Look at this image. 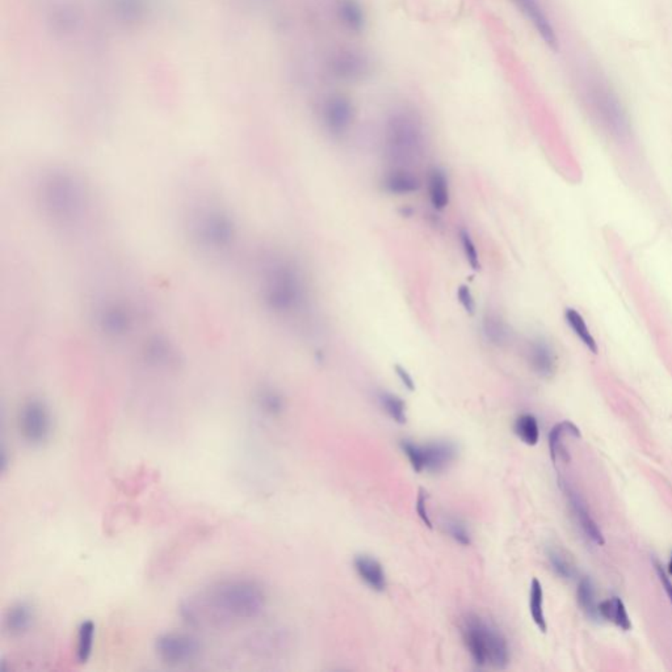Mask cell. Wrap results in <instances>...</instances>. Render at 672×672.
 I'll use <instances>...</instances> for the list:
<instances>
[{
	"mask_svg": "<svg viewBox=\"0 0 672 672\" xmlns=\"http://www.w3.org/2000/svg\"><path fill=\"white\" fill-rule=\"evenodd\" d=\"M266 603L267 596L260 584L250 579H232L183 603L180 613L190 625L222 627L235 621L256 619Z\"/></svg>",
	"mask_w": 672,
	"mask_h": 672,
	"instance_id": "1",
	"label": "cell"
},
{
	"mask_svg": "<svg viewBox=\"0 0 672 672\" xmlns=\"http://www.w3.org/2000/svg\"><path fill=\"white\" fill-rule=\"evenodd\" d=\"M461 634L469 654L478 667L504 670L510 664V646L501 629L490 620L467 615Z\"/></svg>",
	"mask_w": 672,
	"mask_h": 672,
	"instance_id": "2",
	"label": "cell"
},
{
	"mask_svg": "<svg viewBox=\"0 0 672 672\" xmlns=\"http://www.w3.org/2000/svg\"><path fill=\"white\" fill-rule=\"evenodd\" d=\"M384 141L386 155L399 167L418 161L426 146L421 117L414 110H397L386 123Z\"/></svg>",
	"mask_w": 672,
	"mask_h": 672,
	"instance_id": "3",
	"label": "cell"
},
{
	"mask_svg": "<svg viewBox=\"0 0 672 672\" xmlns=\"http://www.w3.org/2000/svg\"><path fill=\"white\" fill-rule=\"evenodd\" d=\"M401 449L416 473H441L447 470L458 456L456 444L449 440H435L426 444L404 440L401 441Z\"/></svg>",
	"mask_w": 672,
	"mask_h": 672,
	"instance_id": "4",
	"label": "cell"
},
{
	"mask_svg": "<svg viewBox=\"0 0 672 672\" xmlns=\"http://www.w3.org/2000/svg\"><path fill=\"white\" fill-rule=\"evenodd\" d=\"M18 424L21 438L33 447L44 445L52 436V415L45 404L38 401H30L21 407Z\"/></svg>",
	"mask_w": 672,
	"mask_h": 672,
	"instance_id": "5",
	"label": "cell"
},
{
	"mask_svg": "<svg viewBox=\"0 0 672 672\" xmlns=\"http://www.w3.org/2000/svg\"><path fill=\"white\" fill-rule=\"evenodd\" d=\"M155 651L164 664L176 666L196 659L201 651V644L196 637L171 632L156 639Z\"/></svg>",
	"mask_w": 672,
	"mask_h": 672,
	"instance_id": "6",
	"label": "cell"
},
{
	"mask_svg": "<svg viewBox=\"0 0 672 672\" xmlns=\"http://www.w3.org/2000/svg\"><path fill=\"white\" fill-rule=\"evenodd\" d=\"M321 115L327 132L339 137L350 130L355 118V108L348 98L343 95H331L324 100Z\"/></svg>",
	"mask_w": 672,
	"mask_h": 672,
	"instance_id": "7",
	"label": "cell"
},
{
	"mask_svg": "<svg viewBox=\"0 0 672 672\" xmlns=\"http://www.w3.org/2000/svg\"><path fill=\"white\" fill-rule=\"evenodd\" d=\"M330 67L336 78L346 81H363L370 72V62L367 55L353 50H343L335 54Z\"/></svg>",
	"mask_w": 672,
	"mask_h": 672,
	"instance_id": "8",
	"label": "cell"
},
{
	"mask_svg": "<svg viewBox=\"0 0 672 672\" xmlns=\"http://www.w3.org/2000/svg\"><path fill=\"white\" fill-rule=\"evenodd\" d=\"M590 98L596 112L600 113L601 117L605 118L608 124L620 129L624 126L625 116L622 113L621 104L617 98L610 92V89L601 83H595L590 89Z\"/></svg>",
	"mask_w": 672,
	"mask_h": 672,
	"instance_id": "9",
	"label": "cell"
},
{
	"mask_svg": "<svg viewBox=\"0 0 672 672\" xmlns=\"http://www.w3.org/2000/svg\"><path fill=\"white\" fill-rule=\"evenodd\" d=\"M353 567L360 579L367 584L370 590L376 592L385 591L387 587L384 566L375 557L359 554L353 559Z\"/></svg>",
	"mask_w": 672,
	"mask_h": 672,
	"instance_id": "10",
	"label": "cell"
},
{
	"mask_svg": "<svg viewBox=\"0 0 672 672\" xmlns=\"http://www.w3.org/2000/svg\"><path fill=\"white\" fill-rule=\"evenodd\" d=\"M562 487H564V491L566 493V496L570 502V506L573 508L574 515L575 518L578 520L581 528L584 530V533L591 538L592 541L598 545H604V537H603V533H601L600 528L599 525L596 524V521L592 519L590 512L587 511V507H586V503L583 502L582 498L578 495V494L573 491L567 484L562 482Z\"/></svg>",
	"mask_w": 672,
	"mask_h": 672,
	"instance_id": "11",
	"label": "cell"
},
{
	"mask_svg": "<svg viewBox=\"0 0 672 672\" xmlns=\"http://www.w3.org/2000/svg\"><path fill=\"white\" fill-rule=\"evenodd\" d=\"M529 364L538 376H553L556 373L557 358L550 344L542 339L532 341L529 346Z\"/></svg>",
	"mask_w": 672,
	"mask_h": 672,
	"instance_id": "12",
	"label": "cell"
},
{
	"mask_svg": "<svg viewBox=\"0 0 672 672\" xmlns=\"http://www.w3.org/2000/svg\"><path fill=\"white\" fill-rule=\"evenodd\" d=\"M335 13L343 28L352 33H361L365 29L367 16L359 0H336Z\"/></svg>",
	"mask_w": 672,
	"mask_h": 672,
	"instance_id": "13",
	"label": "cell"
},
{
	"mask_svg": "<svg viewBox=\"0 0 672 672\" xmlns=\"http://www.w3.org/2000/svg\"><path fill=\"white\" fill-rule=\"evenodd\" d=\"M518 3L523 13L528 18L533 27L537 29L540 36L547 42V45L553 49L557 47V37L554 29L550 25L542 8L540 7L537 0H515Z\"/></svg>",
	"mask_w": 672,
	"mask_h": 672,
	"instance_id": "14",
	"label": "cell"
},
{
	"mask_svg": "<svg viewBox=\"0 0 672 672\" xmlns=\"http://www.w3.org/2000/svg\"><path fill=\"white\" fill-rule=\"evenodd\" d=\"M382 186L386 192L392 195L404 196V195L415 193L418 189L421 188V181L413 172L406 170L404 167H397L394 170L386 173Z\"/></svg>",
	"mask_w": 672,
	"mask_h": 672,
	"instance_id": "15",
	"label": "cell"
},
{
	"mask_svg": "<svg viewBox=\"0 0 672 672\" xmlns=\"http://www.w3.org/2000/svg\"><path fill=\"white\" fill-rule=\"evenodd\" d=\"M35 612L27 603L13 604L4 615V629L11 636H23L33 625Z\"/></svg>",
	"mask_w": 672,
	"mask_h": 672,
	"instance_id": "16",
	"label": "cell"
},
{
	"mask_svg": "<svg viewBox=\"0 0 672 672\" xmlns=\"http://www.w3.org/2000/svg\"><path fill=\"white\" fill-rule=\"evenodd\" d=\"M566 435H571L574 438H581V431L571 421H565L558 423L549 433V450H550L552 461L554 464H557L559 458L565 462L569 461V455L562 443V439Z\"/></svg>",
	"mask_w": 672,
	"mask_h": 672,
	"instance_id": "17",
	"label": "cell"
},
{
	"mask_svg": "<svg viewBox=\"0 0 672 672\" xmlns=\"http://www.w3.org/2000/svg\"><path fill=\"white\" fill-rule=\"evenodd\" d=\"M428 196L431 204L436 210H443L448 207L449 186L445 173L439 169L430 171L428 175Z\"/></svg>",
	"mask_w": 672,
	"mask_h": 672,
	"instance_id": "18",
	"label": "cell"
},
{
	"mask_svg": "<svg viewBox=\"0 0 672 672\" xmlns=\"http://www.w3.org/2000/svg\"><path fill=\"white\" fill-rule=\"evenodd\" d=\"M599 613H600V617L608 620L625 632L632 629V621L627 615V608L619 598H610L608 600L600 603Z\"/></svg>",
	"mask_w": 672,
	"mask_h": 672,
	"instance_id": "19",
	"label": "cell"
},
{
	"mask_svg": "<svg viewBox=\"0 0 672 672\" xmlns=\"http://www.w3.org/2000/svg\"><path fill=\"white\" fill-rule=\"evenodd\" d=\"M529 612L533 622L536 627L542 632L547 633V625L545 620V613H544V590L541 582L537 578H533L530 583V590H529Z\"/></svg>",
	"mask_w": 672,
	"mask_h": 672,
	"instance_id": "20",
	"label": "cell"
},
{
	"mask_svg": "<svg viewBox=\"0 0 672 672\" xmlns=\"http://www.w3.org/2000/svg\"><path fill=\"white\" fill-rule=\"evenodd\" d=\"M516 436L529 447L537 445L540 440V427L536 416L532 414H521L513 424Z\"/></svg>",
	"mask_w": 672,
	"mask_h": 672,
	"instance_id": "21",
	"label": "cell"
},
{
	"mask_svg": "<svg viewBox=\"0 0 672 672\" xmlns=\"http://www.w3.org/2000/svg\"><path fill=\"white\" fill-rule=\"evenodd\" d=\"M378 401L385 413L398 424H404L407 421V410L404 399L398 395L389 392H380Z\"/></svg>",
	"mask_w": 672,
	"mask_h": 672,
	"instance_id": "22",
	"label": "cell"
},
{
	"mask_svg": "<svg viewBox=\"0 0 672 672\" xmlns=\"http://www.w3.org/2000/svg\"><path fill=\"white\" fill-rule=\"evenodd\" d=\"M565 318L566 322L569 323V326L571 327V330L575 332V335L583 341V344L591 351L592 353H598V346H596V341L593 339L587 326H586V322L582 318V315L578 313L576 310L574 309H566L565 312Z\"/></svg>",
	"mask_w": 672,
	"mask_h": 672,
	"instance_id": "23",
	"label": "cell"
},
{
	"mask_svg": "<svg viewBox=\"0 0 672 672\" xmlns=\"http://www.w3.org/2000/svg\"><path fill=\"white\" fill-rule=\"evenodd\" d=\"M576 598H578L581 608L586 612L587 616H590L591 619H596L598 616H600L599 605L596 604V599H595V588H593L591 579L584 578L579 582Z\"/></svg>",
	"mask_w": 672,
	"mask_h": 672,
	"instance_id": "24",
	"label": "cell"
},
{
	"mask_svg": "<svg viewBox=\"0 0 672 672\" xmlns=\"http://www.w3.org/2000/svg\"><path fill=\"white\" fill-rule=\"evenodd\" d=\"M547 559L557 575L564 579H571L575 575V567L571 558L567 556L565 550L557 547H550L547 549Z\"/></svg>",
	"mask_w": 672,
	"mask_h": 672,
	"instance_id": "25",
	"label": "cell"
},
{
	"mask_svg": "<svg viewBox=\"0 0 672 672\" xmlns=\"http://www.w3.org/2000/svg\"><path fill=\"white\" fill-rule=\"evenodd\" d=\"M93 638H95V625L92 621H84L81 622V627L78 629V641H76V656L79 662H86L90 658L93 647Z\"/></svg>",
	"mask_w": 672,
	"mask_h": 672,
	"instance_id": "26",
	"label": "cell"
},
{
	"mask_svg": "<svg viewBox=\"0 0 672 672\" xmlns=\"http://www.w3.org/2000/svg\"><path fill=\"white\" fill-rule=\"evenodd\" d=\"M484 334L490 343L502 346L507 341L508 330L502 319L495 314H487L484 319Z\"/></svg>",
	"mask_w": 672,
	"mask_h": 672,
	"instance_id": "27",
	"label": "cell"
},
{
	"mask_svg": "<svg viewBox=\"0 0 672 672\" xmlns=\"http://www.w3.org/2000/svg\"><path fill=\"white\" fill-rule=\"evenodd\" d=\"M444 528L447 530L449 537L453 538L460 545L469 547L472 544V535L464 521L456 518H448L444 521Z\"/></svg>",
	"mask_w": 672,
	"mask_h": 672,
	"instance_id": "28",
	"label": "cell"
},
{
	"mask_svg": "<svg viewBox=\"0 0 672 672\" xmlns=\"http://www.w3.org/2000/svg\"><path fill=\"white\" fill-rule=\"evenodd\" d=\"M460 241H461V244H462V250H464V254H465L466 261L469 263V266L472 267V269L474 270H479L481 268V263H479V255H478V251H477V247H475L474 241L472 238L470 233L466 230V229H462L460 232Z\"/></svg>",
	"mask_w": 672,
	"mask_h": 672,
	"instance_id": "29",
	"label": "cell"
},
{
	"mask_svg": "<svg viewBox=\"0 0 672 672\" xmlns=\"http://www.w3.org/2000/svg\"><path fill=\"white\" fill-rule=\"evenodd\" d=\"M415 506H416V513H418L419 519L426 524V527L432 529V520H431L430 511H428V494L424 489L419 490Z\"/></svg>",
	"mask_w": 672,
	"mask_h": 672,
	"instance_id": "30",
	"label": "cell"
},
{
	"mask_svg": "<svg viewBox=\"0 0 672 672\" xmlns=\"http://www.w3.org/2000/svg\"><path fill=\"white\" fill-rule=\"evenodd\" d=\"M457 297L460 304L462 305V307L465 309L466 313L474 314L475 312V301L474 297L472 295L470 289L466 287V285H461L458 287L457 290Z\"/></svg>",
	"mask_w": 672,
	"mask_h": 672,
	"instance_id": "31",
	"label": "cell"
},
{
	"mask_svg": "<svg viewBox=\"0 0 672 672\" xmlns=\"http://www.w3.org/2000/svg\"><path fill=\"white\" fill-rule=\"evenodd\" d=\"M261 404H263V407L266 409V411H268L269 414H278L283 409L281 398L278 395L272 394V393L264 395Z\"/></svg>",
	"mask_w": 672,
	"mask_h": 672,
	"instance_id": "32",
	"label": "cell"
},
{
	"mask_svg": "<svg viewBox=\"0 0 672 672\" xmlns=\"http://www.w3.org/2000/svg\"><path fill=\"white\" fill-rule=\"evenodd\" d=\"M394 370L398 378L401 380L402 385H404L407 390L414 392V390H415V381H414L413 376L409 373V370H407L406 368L401 367V365H395Z\"/></svg>",
	"mask_w": 672,
	"mask_h": 672,
	"instance_id": "33",
	"label": "cell"
},
{
	"mask_svg": "<svg viewBox=\"0 0 672 672\" xmlns=\"http://www.w3.org/2000/svg\"><path fill=\"white\" fill-rule=\"evenodd\" d=\"M655 569H656V573L659 575V579L661 582L664 584V590L667 592L668 598L672 603V582L670 581V578L667 576V574L664 573V569L661 567V565L658 562H655Z\"/></svg>",
	"mask_w": 672,
	"mask_h": 672,
	"instance_id": "34",
	"label": "cell"
},
{
	"mask_svg": "<svg viewBox=\"0 0 672 672\" xmlns=\"http://www.w3.org/2000/svg\"><path fill=\"white\" fill-rule=\"evenodd\" d=\"M668 575H672V556L671 559H670V564H668Z\"/></svg>",
	"mask_w": 672,
	"mask_h": 672,
	"instance_id": "35",
	"label": "cell"
}]
</instances>
